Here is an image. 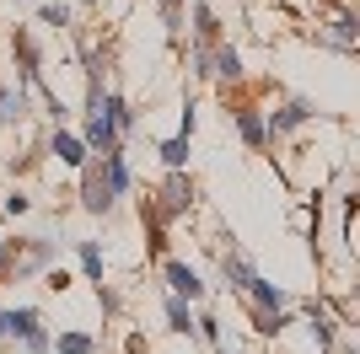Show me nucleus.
<instances>
[{"label": "nucleus", "mask_w": 360, "mask_h": 354, "mask_svg": "<svg viewBox=\"0 0 360 354\" xmlns=\"http://www.w3.org/2000/svg\"><path fill=\"white\" fill-rule=\"evenodd\" d=\"M194 38L199 44H215V38H221V22H215V11L205 6V0L194 6Z\"/></svg>", "instance_id": "obj_18"}, {"label": "nucleus", "mask_w": 360, "mask_h": 354, "mask_svg": "<svg viewBox=\"0 0 360 354\" xmlns=\"http://www.w3.org/2000/svg\"><path fill=\"white\" fill-rule=\"evenodd\" d=\"M44 27H70V6H60V0H44Z\"/></svg>", "instance_id": "obj_22"}, {"label": "nucleus", "mask_w": 360, "mask_h": 354, "mask_svg": "<svg viewBox=\"0 0 360 354\" xmlns=\"http://www.w3.org/2000/svg\"><path fill=\"white\" fill-rule=\"evenodd\" d=\"M6 339H22L27 343V354H49V333H44V322H38V311L32 306H11L6 311Z\"/></svg>", "instance_id": "obj_1"}, {"label": "nucleus", "mask_w": 360, "mask_h": 354, "mask_svg": "<svg viewBox=\"0 0 360 354\" xmlns=\"http://www.w3.org/2000/svg\"><path fill=\"white\" fill-rule=\"evenodd\" d=\"M108 204H113V188L103 177V162H86L81 166V209L86 215H108Z\"/></svg>", "instance_id": "obj_3"}, {"label": "nucleus", "mask_w": 360, "mask_h": 354, "mask_svg": "<svg viewBox=\"0 0 360 354\" xmlns=\"http://www.w3.org/2000/svg\"><path fill=\"white\" fill-rule=\"evenodd\" d=\"M253 322H258V333H264V339H274V333H285V327H290V311H285V306H280V311H258Z\"/></svg>", "instance_id": "obj_21"}, {"label": "nucleus", "mask_w": 360, "mask_h": 354, "mask_svg": "<svg viewBox=\"0 0 360 354\" xmlns=\"http://www.w3.org/2000/svg\"><path fill=\"white\" fill-rule=\"evenodd\" d=\"M162 6V22H167V32H183V0H156Z\"/></svg>", "instance_id": "obj_23"}, {"label": "nucleus", "mask_w": 360, "mask_h": 354, "mask_svg": "<svg viewBox=\"0 0 360 354\" xmlns=\"http://www.w3.org/2000/svg\"><path fill=\"white\" fill-rule=\"evenodd\" d=\"M221 274H226V284H231V290H242V284L253 280V263H248L242 252H221Z\"/></svg>", "instance_id": "obj_16"}, {"label": "nucleus", "mask_w": 360, "mask_h": 354, "mask_svg": "<svg viewBox=\"0 0 360 354\" xmlns=\"http://www.w3.org/2000/svg\"><path fill=\"white\" fill-rule=\"evenodd\" d=\"M81 140H86V150H97V156L119 145V124L108 118V107H91L86 113V134H81Z\"/></svg>", "instance_id": "obj_6"}, {"label": "nucleus", "mask_w": 360, "mask_h": 354, "mask_svg": "<svg viewBox=\"0 0 360 354\" xmlns=\"http://www.w3.org/2000/svg\"><path fill=\"white\" fill-rule=\"evenodd\" d=\"M11 48H16V65H22V86H44V59H38V44H32L27 27H16Z\"/></svg>", "instance_id": "obj_4"}, {"label": "nucleus", "mask_w": 360, "mask_h": 354, "mask_svg": "<svg viewBox=\"0 0 360 354\" xmlns=\"http://www.w3.org/2000/svg\"><path fill=\"white\" fill-rule=\"evenodd\" d=\"M194 327H199V333H205L210 343H221V322H215V317H205V322H194Z\"/></svg>", "instance_id": "obj_26"}, {"label": "nucleus", "mask_w": 360, "mask_h": 354, "mask_svg": "<svg viewBox=\"0 0 360 354\" xmlns=\"http://www.w3.org/2000/svg\"><path fill=\"white\" fill-rule=\"evenodd\" d=\"M242 295L253 301V311H280V306H285V301H290V295L280 290V284H269V280H264V274H253V280L242 284Z\"/></svg>", "instance_id": "obj_8"}, {"label": "nucleus", "mask_w": 360, "mask_h": 354, "mask_svg": "<svg viewBox=\"0 0 360 354\" xmlns=\"http://www.w3.org/2000/svg\"><path fill=\"white\" fill-rule=\"evenodd\" d=\"M75 258H81V274L91 284H103V247L97 242H75Z\"/></svg>", "instance_id": "obj_17"}, {"label": "nucleus", "mask_w": 360, "mask_h": 354, "mask_svg": "<svg viewBox=\"0 0 360 354\" xmlns=\"http://www.w3.org/2000/svg\"><path fill=\"white\" fill-rule=\"evenodd\" d=\"M162 280H167V290L183 295V301H199V295H205V280H199L188 263H162Z\"/></svg>", "instance_id": "obj_7"}, {"label": "nucleus", "mask_w": 360, "mask_h": 354, "mask_svg": "<svg viewBox=\"0 0 360 354\" xmlns=\"http://www.w3.org/2000/svg\"><path fill=\"white\" fill-rule=\"evenodd\" d=\"M150 204L162 209L167 221H178V215H188V204H194V183H188V177H183V166H178V172H167L162 193H156V199H150Z\"/></svg>", "instance_id": "obj_2"}, {"label": "nucleus", "mask_w": 360, "mask_h": 354, "mask_svg": "<svg viewBox=\"0 0 360 354\" xmlns=\"http://www.w3.org/2000/svg\"><path fill=\"white\" fill-rule=\"evenodd\" d=\"M0 339H6V306H0Z\"/></svg>", "instance_id": "obj_27"}, {"label": "nucleus", "mask_w": 360, "mask_h": 354, "mask_svg": "<svg viewBox=\"0 0 360 354\" xmlns=\"http://www.w3.org/2000/svg\"><path fill=\"white\" fill-rule=\"evenodd\" d=\"M49 349H54V354H97V339H91V333H81V327H70V333H60Z\"/></svg>", "instance_id": "obj_15"}, {"label": "nucleus", "mask_w": 360, "mask_h": 354, "mask_svg": "<svg viewBox=\"0 0 360 354\" xmlns=\"http://www.w3.org/2000/svg\"><path fill=\"white\" fill-rule=\"evenodd\" d=\"M317 44H333V48H345V54H349V48H355V16H333V27L328 32H317Z\"/></svg>", "instance_id": "obj_13"}, {"label": "nucleus", "mask_w": 360, "mask_h": 354, "mask_svg": "<svg viewBox=\"0 0 360 354\" xmlns=\"http://www.w3.org/2000/svg\"><path fill=\"white\" fill-rule=\"evenodd\" d=\"M16 268V242H0V280Z\"/></svg>", "instance_id": "obj_24"}, {"label": "nucleus", "mask_w": 360, "mask_h": 354, "mask_svg": "<svg viewBox=\"0 0 360 354\" xmlns=\"http://www.w3.org/2000/svg\"><path fill=\"white\" fill-rule=\"evenodd\" d=\"M49 150H54V156H60L65 166H86V162H91L86 140H81V134H70V129H54V140H49Z\"/></svg>", "instance_id": "obj_9"}, {"label": "nucleus", "mask_w": 360, "mask_h": 354, "mask_svg": "<svg viewBox=\"0 0 360 354\" xmlns=\"http://www.w3.org/2000/svg\"><path fill=\"white\" fill-rule=\"evenodd\" d=\"M27 209H32L27 193H11V199H6V215H27Z\"/></svg>", "instance_id": "obj_25"}, {"label": "nucleus", "mask_w": 360, "mask_h": 354, "mask_svg": "<svg viewBox=\"0 0 360 354\" xmlns=\"http://www.w3.org/2000/svg\"><path fill=\"white\" fill-rule=\"evenodd\" d=\"M167 322H172V333H183V339L194 333V311H188V301H183V295H172V301H167Z\"/></svg>", "instance_id": "obj_19"}, {"label": "nucleus", "mask_w": 360, "mask_h": 354, "mask_svg": "<svg viewBox=\"0 0 360 354\" xmlns=\"http://www.w3.org/2000/svg\"><path fill=\"white\" fill-rule=\"evenodd\" d=\"M103 177H108V188H113V199L135 188V177H129V162H124V150H119V145L103 150Z\"/></svg>", "instance_id": "obj_10"}, {"label": "nucleus", "mask_w": 360, "mask_h": 354, "mask_svg": "<svg viewBox=\"0 0 360 354\" xmlns=\"http://www.w3.org/2000/svg\"><path fill=\"white\" fill-rule=\"evenodd\" d=\"M188 145H194V134H172V140H162V145H156V156H162V166L167 172H178V166H188Z\"/></svg>", "instance_id": "obj_12"}, {"label": "nucleus", "mask_w": 360, "mask_h": 354, "mask_svg": "<svg viewBox=\"0 0 360 354\" xmlns=\"http://www.w3.org/2000/svg\"><path fill=\"white\" fill-rule=\"evenodd\" d=\"M312 113H317V107L307 103V97H285V103L274 107V113L264 118V124H269V134H290V129H301V124H307Z\"/></svg>", "instance_id": "obj_5"}, {"label": "nucleus", "mask_w": 360, "mask_h": 354, "mask_svg": "<svg viewBox=\"0 0 360 354\" xmlns=\"http://www.w3.org/2000/svg\"><path fill=\"white\" fill-rule=\"evenodd\" d=\"M237 134H242L253 150L269 145V124H264V113H253V107H242V113H237Z\"/></svg>", "instance_id": "obj_11"}, {"label": "nucleus", "mask_w": 360, "mask_h": 354, "mask_svg": "<svg viewBox=\"0 0 360 354\" xmlns=\"http://www.w3.org/2000/svg\"><path fill=\"white\" fill-rule=\"evenodd\" d=\"M210 75H221V81H242V54L231 44H221L210 54Z\"/></svg>", "instance_id": "obj_14"}, {"label": "nucleus", "mask_w": 360, "mask_h": 354, "mask_svg": "<svg viewBox=\"0 0 360 354\" xmlns=\"http://www.w3.org/2000/svg\"><path fill=\"white\" fill-rule=\"evenodd\" d=\"M307 317H312V343H317V349H333V322L317 311V301L307 306Z\"/></svg>", "instance_id": "obj_20"}]
</instances>
